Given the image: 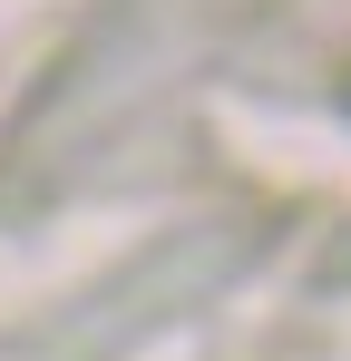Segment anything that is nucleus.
<instances>
[{"instance_id":"1","label":"nucleus","mask_w":351,"mask_h":361,"mask_svg":"<svg viewBox=\"0 0 351 361\" xmlns=\"http://www.w3.org/2000/svg\"><path fill=\"white\" fill-rule=\"evenodd\" d=\"M342 108H351V88H342Z\"/></svg>"}]
</instances>
